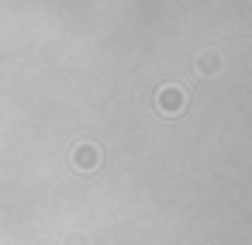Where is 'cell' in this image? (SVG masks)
I'll return each instance as SVG.
<instances>
[{"label":"cell","mask_w":252,"mask_h":245,"mask_svg":"<svg viewBox=\"0 0 252 245\" xmlns=\"http://www.w3.org/2000/svg\"><path fill=\"white\" fill-rule=\"evenodd\" d=\"M159 107L169 114V111H180L183 107V90L180 87H166L162 93H159Z\"/></svg>","instance_id":"cell-1"},{"label":"cell","mask_w":252,"mask_h":245,"mask_svg":"<svg viewBox=\"0 0 252 245\" xmlns=\"http://www.w3.org/2000/svg\"><path fill=\"white\" fill-rule=\"evenodd\" d=\"M76 162H80V166H97V149H94V145H90V149L83 145V149L76 152Z\"/></svg>","instance_id":"cell-2"}]
</instances>
